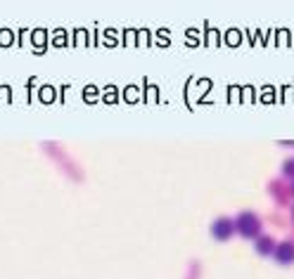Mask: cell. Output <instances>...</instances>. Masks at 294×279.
Masks as SVG:
<instances>
[{
  "mask_svg": "<svg viewBox=\"0 0 294 279\" xmlns=\"http://www.w3.org/2000/svg\"><path fill=\"white\" fill-rule=\"evenodd\" d=\"M235 227H237L244 236H256L259 234V230H261V220H259L254 213H242L240 218H237Z\"/></svg>",
  "mask_w": 294,
  "mask_h": 279,
  "instance_id": "cell-1",
  "label": "cell"
},
{
  "mask_svg": "<svg viewBox=\"0 0 294 279\" xmlns=\"http://www.w3.org/2000/svg\"><path fill=\"white\" fill-rule=\"evenodd\" d=\"M233 232H235V223L230 218H218V220H214V225H211V234L216 236V239H228Z\"/></svg>",
  "mask_w": 294,
  "mask_h": 279,
  "instance_id": "cell-2",
  "label": "cell"
},
{
  "mask_svg": "<svg viewBox=\"0 0 294 279\" xmlns=\"http://www.w3.org/2000/svg\"><path fill=\"white\" fill-rule=\"evenodd\" d=\"M273 256H275L278 263H283V265L294 263V244L292 241H283V244H278L275 251H273Z\"/></svg>",
  "mask_w": 294,
  "mask_h": 279,
  "instance_id": "cell-3",
  "label": "cell"
},
{
  "mask_svg": "<svg viewBox=\"0 0 294 279\" xmlns=\"http://www.w3.org/2000/svg\"><path fill=\"white\" fill-rule=\"evenodd\" d=\"M256 251L259 253H271V251H275V241H273V236H256Z\"/></svg>",
  "mask_w": 294,
  "mask_h": 279,
  "instance_id": "cell-4",
  "label": "cell"
},
{
  "mask_svg": "<svg viewBox=\"0 0 294 279\" xmlns=\"http://www.w3.org/2000/svg\"><path fill=\"white\" fill-rule=\"evenodd\" d=\"M283 171H285V173H294V159H292V161H287V163H285V166H283Z\"/></svg>",
  "mask_w": 294,
  "mask_h": 279,
  "instance_id": "cell-5",
  "label": "cell"
},
{
  "mask_svg": "<svg viewBox=\"0 0 294 279\" xmlns=\"http://www.w3.org/2000/svg\"><path fill=\"white\" fill-rule=\"evenodd\" d=\"M292 192H294V183H292Z\"/></svg>",
  "mask_w": 294,
  "mask_h": 279,
  "instance_id": "cell-6",
  "label": "cell"
}]
</instances>
